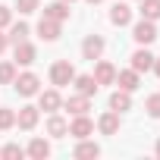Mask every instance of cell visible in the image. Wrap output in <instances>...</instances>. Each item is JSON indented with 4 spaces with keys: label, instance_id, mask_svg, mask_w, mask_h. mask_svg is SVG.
<instances>
[{
    "label": "cell",
    "instance_id": "obj_13",
    "mask_svg": "<svg viewBox=\"0 0 160 160\" xmlns=\"http://www.w3.org/2000/svg\"><path fill=\"white\" fill-rule=\"evenodd\" d=\"M110 22L119 25V28L129 25V22H132V7H129V3H113V7H110Z\"/></svg>",
    "mask_w": 160,
    "mask_h": 160
},
{
    "label": "cell",
    "instance_id": "obj_16",
    "mask_svg": "<svg viewBox=\"0 0 160 160\" xmlns=\"http://www.w3.org/2000/svg\"><path fill=\"white\" fill-rule=\"evenodd\" d=\"M113 85H119L122 91H135V88L141 85V78H138L135 69H122V72H116V82H113Z\"/></svg>",
    "mask_w": 160,
    "mask_h": 160
},
{
    "label": "cell",
    "instance_id": "obj_15",
    "mask_svg": "<svg viewBox=\"0 0 160 160\" xmlns=\"http://www.w3.org/2000/svg\"><path fill=\"white\" fill-rule=\"evenodd\" d=\"M47 135H50V138H66V135H69V122H66L60 113H50V119H47Z\"/></svg>",
    "mask_w": 160,
    "mask_h": 160
},
{
    "label": "cell",
    "instance_id": "obj_6",
    "mask_svg": "<svg viewBox=\"0 0 160 160\" xmlns=\"http://www.w3.org/2000/svg\"><path fill=\"white\" fill-rule=\"evenodd\" d=\"M60 107H63V98H60V91H57V88H50V91H38V110L57 113Z\"/></svg>",
    "mask_w": 160,
    "mask_h": 160
},
{
    "label": "cell",
    "instance_id": "obj_23",
    "mask_svg": "<svg viewBox=\"0 0 160 160\" xmlns=\"http://www.w3.org/2000/svg\"><path fill=\"white\" fill-rule=\"evenodd\" d=\"M138 3H141V19H151V22L160 19V0H138Z\"/></svg>",
    "mask_w": 160,
    "mask_h": 160
},
{
    "label": "cell",
    "instance_id": "obj_12",
    "mask_svg": "<svg viewBox=\"0 0 160 160\" xmlns=\"http://www.w3.org/2000/svg\"><path fill=\"white\" fill-rule=\"evenodd\" d=\"M151 66H154V53H151L148 47H138V50L132 53V69L141 75V72H148Z\"/></svg>",
    "mask_w": 160,
    "mask_h": 160
},
{
    "label": "cell",
    "instance_id": "obj_11",
    "mask_svg": "<svg viewBox=\"0 0 160 160\" xmlns=\"http://www.w3.org/2000/svg\"><path fill=\"white\" fill-rule=\"evenodd\" d=\"M63 107H66L72 116H78V113H88V110H91V98H85V94H69V98L63 101Z\"/></svg>",
    "mask_w": 160,
    "mask_h": 160
},
{
    "label": "cell",
    "instance_id": "obj_8",
    "mask_svg": "<svg viewBox=\"0 0 160 160\" xmlns=\"http://www.w3.org/2000/svg\"><path fill=\"white\" fill-rule=\"evenodd\" d=\"M94 82L98 85H113L116 82V66L113 63H107V60H98V66H94Z\"/></svg>",
    "mask_w": 160,
    "mask_h": 160
},
{
    "label": "cell",
    "instance_id": "obj_31",
    "mask_svg": "<svg viewBox=\"0 0 160 160\" xmlns=\"http://www.w3.org/2000/svg\"><path fill=\"white\" fill-rule=\"evenodd\" d=\"M151 69H154V72L160 75V57H154V66H151Z\"/></svg>",
    "mask_w": 160,
    "mask_h": 160
},
{
    "label": "cell",
    "instance_id": "obj_10",
    "mask_svg": "<svg viewBox=\"0 0 160 160\" xmlns=\"http://www.w3.org/2000/svg\"><path fill=\"white\" fill-rule=\"evenodd\" d=\"M72 157H78V160H94V157H101V144H94V141H88V138H78Z\"/></svg>",
    "mask_w": 160,
    "mask_h": 160
},
{
    "label": "cell",
    "instance_id": "obj_4",
    "mask_svg": "<svg viewBox=\"0 0 160 160\" xmlns=\"http://www.w3.org/2000/svg\"><path fill=\"white\" fill-rule=\"evenodd\" d=\"M104 47H107V41H104L101 35H88V38L82 41V57L94 63V60H101V57H104Z\"/></svg>",
    "mask_w": 160,
    "mask_h": 160
},
{
    "label": "cell",
    "instance_id": "obj_25",
    "mask_svg": "<svg viewBox=\"0 0 160 160\" xmlns=\"http://www.w3.org/2000/svg\"><path fill=\"white\" fill-rule=\"evenodd\" d=\"M16 78V63H0V85H13Z\"/></svg>",
    "mask_w": 160,
    "mask_h": 160
},
{
    "label": "cell",
    "instance_id": "obj_21",
    "mask_svg": "<svg viewBox=\"0 0 160 160\" xmlns=\"http://www.w3.org/2000/svg\"><path fill=\"white\" fill-rule=\"evenodd\" d=\"M25 154H28L32 160H47V157H50V144H47L44 138H32V144L25 148Z\"/></svg>",
    "mask_w": 160,
    "mask_h": 160
},
{
    "label": "cell",
    "instance_id": "obj_28",
    "mask_svg": "<svg viewBox=\"0 0 160 160\" xmlns=\"http://www.w3.org/2000/svg\"><path fill=\"white\" fill-rule=\"evenodd\" d=\"M38 7H41V0H16V10H19V13H25V16H28V13H35Z\"/></svg>",
    "mask_w": 160,
    "mask_h": 160
},
{
    "label": "cell",
    "instance_id": "obj_33",
    "mask_svg": "<svg viewBox=\"0 0 160 160\" xmlns=\"http://www.w3.org/2000/svg\"><path fill=\"white\" fill-rule=\"evenodd\" d=\"M88 3H101V0H88Z\"/></svg>",
    "mask_w": 160,
    "mask_h": 160
},
{
    "label": "cell",
    "instance_id": "obj_32",
    "mask_svg": "<svg viewBox=\"0 0 160 160\" xmlns=\"http://www.w3.org/2000/svg\"><path fill=\"white\" fill-rule=\"evenodd\" d=\"M154 154H157V157H160V141H157V144H154Z\"/></svg>",
    "mask_w": 160,
    "mask_h": 160
},
{
    "label": "cell",
    "instance_id": "obj_9",
    "mask_svg": "<svg viewBox=\"0 0 160 160\" xmlns=\"http://www.w3.org/2000/svg\"><path fill=\"white\" fill-rule=\"evenodd\" d=\"M16 126L25 129V132H32V129L38 126V107H32V104L19 107V113H16Z\"/></svg>",
    "mask_w": 160,
    "mask_h": 160
},
{
    "label": "cell",
    "instance_id": "obj_34",
    "mask_svg": "<svg viewBox=\"0 0 160 160\" xmlns=\"http://www.w3.org/2000/svg\"><path fill=\"white\" fill-rule=\"evenodd\" d=\"M66 3H72V0H66Z\"/></svg>",
    "mask_w": 160,
    "mask_h": 160
},
{
    "label": "cell",
    "instance_id": "obj_1",
    "mask_svg": "<svg viewBox=\"0 0 160 160\" xmlns=\"http://www.w3.org/2000/svg\"><path fill=\"white\" fill-rule=\"evenodd\" d=\"M72 78H75V66H72L69 60H57V63L50 66V82H53L57 88L72 85Z\"/></svg>",
    "mask_w": 160,
    "mask_h": 160
},
{
    "label": "cell",
    "instance_id": "obj_5",
    "mask_svg": "<svg viewBox=\"0 0 160 160\" xmlns=\"http://www.w3.org/2000/svg\"><path fill=\"white\" fill-rule=\"evenodd\" d=\"M35 57H38L35 44H28V41L13 44V63H16V66H32V63H35Z\"/></svg>",
    "mask_w": 160,
    "mask_h": 160
},
{
    "label": "cell",
    "instance_id": "obj_14",
    "mask_svg": "<svg viewBox=\"0 0 160 160\" xmlns=\"http://www.w3.org/2000/svg\"><path fill=\"white\" fill-rule=\"evenodd\" d=\"M110 110H116V113H126V110H132V91H122V88H116V91L110 94Z\"/></svg>",
    "mask_w": 160,
    "mask_h": 160
},
{
    "label": "cell",
    "instance_id": "obj_17",
    "mask_svg": "<svg viewBox=\"0 0 160 160\" xmlns=\"http://www.w3.org/2000/svg\"><path fill=\"white\" fill-rule=\"evenodd\" d=\"M44 16L47 19H57V22H66L69 19V3H66V0H53V3L44 7Z\"/></svg>",
    "mask_w": 160,
    "mask_h": 160
},
{
    "label": "cell",
    "instance_id": "obj_20",
    "mask_svg": "<svg viewBox=\"0 0 160 160\" xmlns=\"http://www.w3.org/2000/svg\"><path fill=\"white\" fill-rule=\"evenodd\" d=\"M98 129H101V135H116V132H119V113H116V110L104 113V116L98 119Z\"/></svg>",
    "mask_w": 160,
    "mask_h": 160
},
{
    "label": "cell",
    "instance_id": "obj_22",
    "mask_svg": "<svg viewBox=\"0 0 160 160\" xmlns=\"http://www.w3.org/2000/svg\"><path fill=\"white\" fill-rule=\"evenodd\" d=\"M28 35H32V28L25 25V22H10V44H19V41H28Z\"/></svg>",
    "mask_w": 160,
    "mask_h": 160
},
{
    "label": "cell",
    "instance_id": "obj_27",
    "mask_svg": "<svg viewBox=\"0 0 160 160\" xmlns=\"http://www.w3.org/2000/svg\"><path fill=\"white\" fill-rule=\"evenodd\" d=\"M144 110H148V116L160 119V94H151V98L144 101Z\"/></svg>",
    "mask_w": 160,
    "mask_h": 160
},
{
    "label": "cell",
    "instance_id": "obj_29",
    "mask_svg": "<svg viewBox=\"0 0 160 160\" xmlns=\"http://www.w3.org/2000/svg\"><path fill=\"white\" fill-rule=\"evenodd\" d=\"M10 22H13V13H10V7H3V3H0V28H10Z\"/></svg>",
    "mask_w": 160,
    "mask_h": 160
},
{
    "label": "cell",
    "instance_id": "obj_30",
    "mask_svg": "<svg viewBox=\"0 0 160 160\" xmlns=\"http://www.w3.org/2000/svg\"><path fill=\"white\" fill-rule=\"evenodd\" d=\"M7 47H10V38H7V35H3V32H0V53H3V50H7Z\"/></svg>",
    "mask_w": 160,
    "mask_h": 160
},
{
    "label": "cell",
    "instance_id": "obj_19",
    "mask_svg": "<svg viewBox=\"0 0 160 160\" xmlns=\"http://www.w3.org/2000/svg\"><path fill=\"white\" fill-rule=\"evenodd\" d=\"M38 35H41L44 41H57V38H60V22L41 16V22H38Z\"/></svg>",
    "mask_w": 160,
    "mask_h": 160
},
{
    "label": "cell",
    "instance_id": "obj_7",
    "mask_svg": "<svg viewBox=\"0 0 160 160\" xmlns=\"http://www.w3.org/2000/svg\"><path fill=\"white\" fill-rule=\"evenodd\" d=\"M91 132H94V122L88 119V113H78V116L69 122V135H72V138H88Z\"/></svg>",
    "mask_w": 160,
    "mask_h": 160
},
{
    "label": "cell",
    "instance_id": "obj_18",
    "mask_svg": "<svg viewBox=\"0 0 160 160\" xmlns=\"http://www.w3.org/2000/svg\"><path fill=\"white\" fill-rule=\"evenodd\" d=\"M72 85L78 88V94H85V98H94L98 88H101V85L94 82V75H75V78H72Z\"/></svg>",
    "mask_w": 160,
    "mask_h": 160
},
{
    "label": "cell",
    "instance_id": "obj_3",
    "mask_svg": "<svg viewBox=\"0 0 160 160\" xmlns=\"http://www.w3.org/2000/svg\"><path fill=\"white\" fill-rule=\"evenodd\" d=\"M132 38L138 41V47H148V44L157 41V25H154L151 19H141V22L132 25Z\"/></svg>",
    "mask_w": 160,
    "mask_h": 160
},
{
    "label": "cell",
    "instance_id": "obj_24",
    "mask_svg": "<svg viewBox=\"0 0 160 160\" xmlns=\"http://www.w3.org/2000/svg\"><path fill=\"white\" fill-rule=\"evenodd\" d=\"M0 157H3V160H22V157H25V148L7 144V148H0Z\"/></svg>",
    "mask_w": 160,
    "mask_h": 160
},
{
    "label": "cell",
    "instance_id": "obj_26",
    "mask_svg": "<svg viewBox=\"0 0 160 160\" xmlns=\"http://www.w3.org/2000/svg\"><path fill=\"white\" fill-rule=\"evenodd\" d=\"M16 126V113L10 110V107H0V132H7V129H13Z\"/></svg>",
    "mask_w": 160,
    "mask_h": 160
},
{
    "label": "cell",
    "instance_id": "obj_2",
    "mask_svg": "<svg viewBox=\"0 0 160 160\" xmlns=\"http://www.w3.org/2000/svg\"><path fill=\"white\" fill-rule=\"evenodd\" d=\"M13 88H16L22 98H35V94L41 91V78H38L35 72H22V75L13 78Z\"/></svg>",
    "mask_w": 160,
    "mask_h": 160
}]
</instances>
